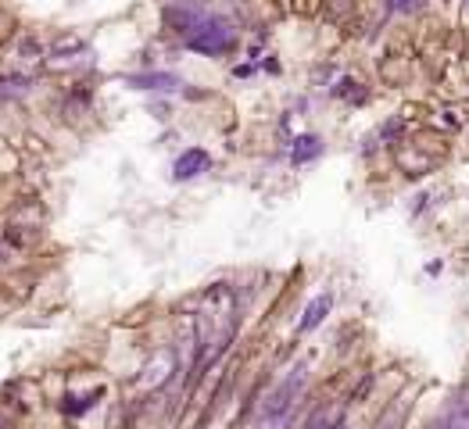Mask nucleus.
<instances>
[{"label": "nucleus", "mask_w": 469, "mask_h": 429, "mask_svg": "<svg viewBox=\"0 0 469 429\" xmlns=\"http://www.w3.org/2000/svg\"><path fill=\"white\" fill-rule=\"evenodd\" d=\"M305 383H308V365L298 361V365L269 390V397L262 400V408H258V429H287L291 418H294L298 397L305 393Z\"/></svg>", "instance_id": "f257e3e1"}, {"label": "nucleus", "mask_w": 469, "mask_h": 429, "mask_svg": "<svg viewBox=\"0 0 469 429\" xmlns=\"http://www.w3.org/2000/svg\"><path fill=\"white\" fill-rule=\"evenodd\" d=\"M183 43L190 47V51H197V54H208V58H218V54H229V51H237V43H241V36H237V29H233L226 19H218V15H208V11H201V19L193 22V29L183 36Z\"/></svg>", "instance_id": "f03ea898"}, {"label": "nucleus", "mask_w": 469, "mask_h": 429, "mask_svg": "<svg viewBox=\"0 0 469 429\" xmlns=\"http://www.w3.org/2000/svg\"><path fill=\"white\" fill-rule=\"evenodd\" d=\"M208 168H211V154H208L204 147H186V150L172 161V179H176V182H190V179L204 175Z\"/></svg>", "instance_id": "7ed1b4c3"}, {"label": "nucleus", "mask_w": 469, "mask_h": 429, "mask_svg": "<svg viewBox=\"0 0 469 429\" xmlns=\"http://www.w3.org/2000/svg\"><path fill=\"white\" fill-rule=\"evenodd\" d=\"M122 83L129 90H147V93H172L183 86L176 72H136V76H122Z\"/></svg>", "instance_id": "20e7f679"}, {"label": "nucleus", "mask_w": 469, "mask_h": 429, "mask_svg": "<svg viewBox=\"0 0 469 429\" xmlns=\"http://www.w3.org/2000/svg\"><path fill=\"white\" fill-rule=\"evenodd\" d=\"M323 150H326V143H323V136H316V133H301V136L291 140V161H294V165H308V161L323 157Z\"/></svg>", "instance_id": "39448f33"}, {"label": "nucleus", "mask_w": 469, "mask_h": 429, "mask_svg": "<svg viewBox=\"0 0 469 429\" xmlns=\"http://www.w3.org/2000/svg\"><path fill=\"white\" fill-rule=\"evenodd\" d=\"M330 308H333V294H319V297L305 308V315H301V322H298V333H312V329H319V326L326 322Z\"/></svg>", "instance_id": "423d86ee"}, {"label": "nucleus", "mask_w": 469, "mask_h": 429, "mask_svg": "<svg viewBox=\"0 0 469 429\" xmlns=\"http://www.w3.org/2000/svg\"><path fill=\"white\" fill-rule=\"evenodd\" d=\"M430 429H469V404H451L440 418L430 422Z\"/></svg>", "instance_id": "0eeeda50"}, {"label": "nucleus", "mask_w": 469, "mask_h": 429, "mask_svg": "<svg viewBox=\"0 0 469 429\" xmlns=\"http://www.w3.org/2000/svg\"><path fill=\"white\" fill-rule=\"evenodd\" d=\"M101 393H104V390H90L86 397H65V400H61V411H65V415H72V418H76V415H86V411L97 404V397H101Z\"/></svg>", "instance_id": "6e6552de"}, {"label": "nucleus", "mask_w": 469, "mask_h": 429, "mask_svg": "<svg viewBox=\"0 0 469 429\" xmlns=\"http://www.w3.org/2000/svg\"><path fill=\"white\" fill-rule=\"evenodd\" d=\"M401 422H405V404H390V411H387V415H383L373 429H398Z\"/></svg>", "instance_id": "1a4fd4ad"}, {"label": "nucleus", "mask_w": 469, "mask_h": 429, "mask_svg": "<svg viewBox=\"0 0 469 429\" xmlns=\"http://www.w3.org/2000/svg\"><path fill=\"white\" fill-rule=\"evenodd\" d=\"M419 8V0H387V11H415Z\"/></svg>", "instance_id": "9d476101"}, {"label": "nucleus", "mask_w": 469, "mask_h": 429, "mask_svg": "<svg viewBox=\"0 0 469 429\" xmlns=\"http://www.w3.org/2000/svg\"><path fill=\"white\" fill-rule=\"evenodd\" d=\"M398 133H401V118H390L387 125H380V136H383V140H394Z\"/></svg>", "instance_id": "9b49d317"}, {"label": "nucleus", "mask_w": 469, "mask_h": 429, "mask_svg": "<svg viewBox=\"0 0 469 429\" xmlns=\"http://www.w3.org/2000/svg\"><path fill=\"white\" fill-rule=\"evenodd\" d=\"M233 76H237V79H248V76H255V65H237V68H233Z\"/></svg>", "instance_id": "f8f14e48"}, {"label": "nucleus", "mask_w": 469, "mask_h": 429, "mask_svg": "<svg viewBox=\"0 0 469 429\" xmlns=\"http://www.w3.org/2000/svg\"><path fill=\"white\" fill-rule=\"evenodd\" d=\"M440 272H444V262H430L426 265V276H440Z\"/></svg>", "instance_id": "ddd939ff"}, {"label": "nucleus", "mask_w": 469, "mask_h": 429, "mask_svg": "<svg viewBox=\"0 0 469 429\" xmlns=\"http://www.w3.org/2000/svg\"><path fill=\"white\" fill-rule=\"evenodd\" d=\"M4 258H8V251H4V247H0V262H4Z\"/></svg>", "instance_id": "4468645a"}, {"label": "nucleus", "mask_w": 469, "mask_h": 429, "mask_svg": "<svg viewBox=\"0 0 469 429\" xmlns=\"http://www.w3.org/2000/svg\"><path fill=\"white\" fill-rule=\"evenodd\" d=\"M333 429H351V425H344V422H341V425H333Z\"/></svg>", "instance_id": "2eb2a0df"}]
</instances>
